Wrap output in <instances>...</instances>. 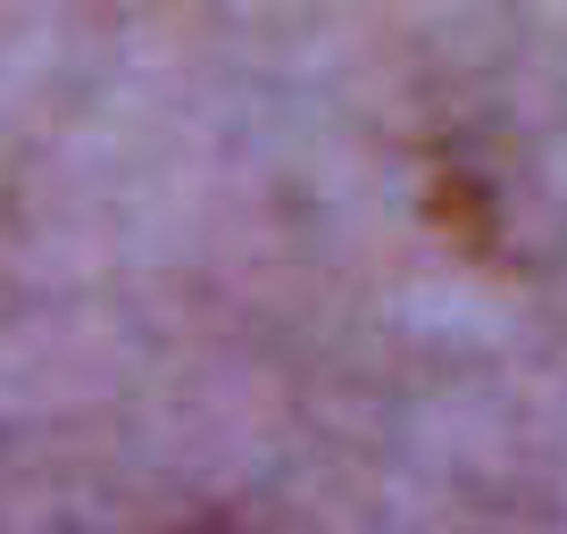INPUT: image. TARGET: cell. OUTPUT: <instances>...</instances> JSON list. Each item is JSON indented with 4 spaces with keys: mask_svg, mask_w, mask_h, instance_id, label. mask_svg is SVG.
<instances>
[{
    "mask_svg": "<svg viewBox=\"0 0 567 534\" xmlns=\"http://www.w3.org/2000/svg\"><path fill=\"white\" fill-rule=\"evenodd\" d=\"M434 209H443V226L460 217V243H467V250H493V193H484L476 176L443 167V176H434Z\"/></svg>",
    "mask_w": 567,
    "mask_h": 534,
    "instance_id": "6da1fadb",
    "label": "cell"
}]
</instances>
